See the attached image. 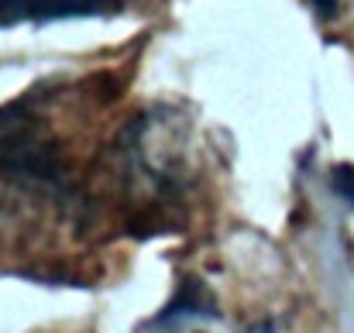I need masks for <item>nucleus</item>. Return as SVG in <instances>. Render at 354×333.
<instances>
[{"mask_svg":"<svg viewBox=\"0 0 354 333\" xmlns=\"http://www.w3.org/2000/svg\"><path fill=\"white\" fill-rule=\"evenodd\" d=\"M131 0H0V24L59 21V17H97L124 10Z\"/></svg>","mask_w":354,"mask_h":333,"instance_id":"f257e3e1","label":"nucleus"},{"mask_svg":"<svg viewBox=\"0 0 354 333\" xmlns=\"http://www.w3.org/2000/svg\"><path fill=\"white\" fill-rule=\"evenodd\" d=\"M310 7H313V14L320 17V21H334L341 10H344V0H306Z\"/></svg>","mask_w":354,"mask_h":333,"instance_id":"f03ea898","label":"nucleus"}]
</instances>
